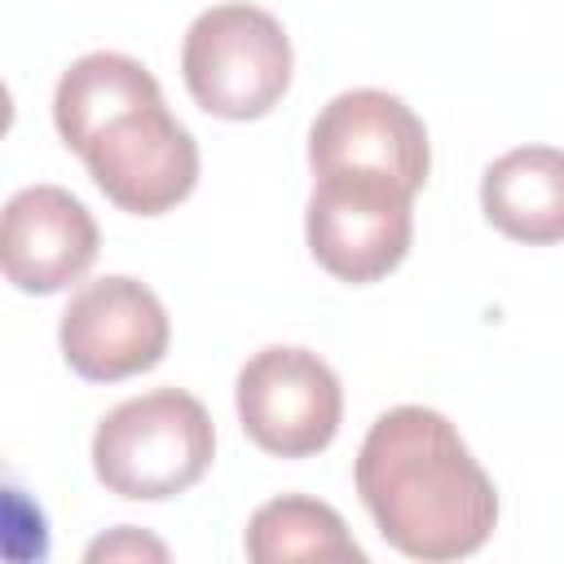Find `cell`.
<instances>
[{"label": "cell", "mask_w": 564, "mask_h": 564, "mask_svg": "<svg viewBox=\"0 0 564 564\" xmlns=\"http://www.w3.org/2000/svg\"><path fill=\"white\" fill-rule=\"evenodd\" d=\"M357 494L388 546L427 564L476 555L498 524L494 480L458 427L427 405H397L370 423Z\"/></svg>", "instance_id": "obj_1"}, {"label": "cell", "mask_w": 564, "mask_h": 564, "mask_svg": "<svg viewBox=\"0 0 564 564\" xmlns=\"http://www.w3.org/2000/svg\"><path fill=\"white\" fill-rule=\"evenodd\" d=\"M62 357L88 383H119L163 361L172 326L159 295L123 273L84 282L62 313Z\"/></svg>", "instance_id": "obj_7"}, {"label": "cell", "mask_w": 564, "mask_h": 564, "mask_svg": "<svg viewBox=\"0 0 564 564\" xmlns=\"http://www.w3.org/2000/svg\"><path fill=\"white\" fill-rule=\"evenodd\" d=\"M97 220L62 185H26L4 203L0 264L18 291L53 295L97 260Z\"/></svg>", "instance_id": "obj_9"}, {"label": "cell", "mask_w": 564, "mask_h": 564, "mask_svg": "<svg viewBox=\"0 0 564 564\" xmlns=\"http://www.w3.org/2000/svg\"><path fill=\"white\" fill-rule=\"evenodd\" d=\"M145 97H163V88L137 57L106 53V48L101 53H84L57 79L53 123H57L62 141L79 154L106 119H115L119 110H128V106H137Z\"/></svg>", "instance_id": "obj_11"}, {"label": "cell", "mask_w": 564, "mask_h": 564, "mask_svg": "<svg viewBox=\"0 0 564 564\" xmlns=\"http://www.w3.org/2000/svg\"><path fill=\"white\" fill-rule=\"evenodd\" d=\"M489 225L516 242L542 247L564 238V150L520 145L494 159L480 176Z\"/></svg>", "instance_id": "obj_10"}, {"label": "cell", "mask_w": 564, "mask_h": 564, "mask_svg": "<svg viewBox=\"0 0 564 564\" xmlns=\"http://www.w3.org/2000/svg\"><path fill=\"white\" fill-rule=\"evenodd\" d=\"M247 555L256 564H286V560H335L361 564L366 551L352 542L344 516L317 498L282 494L247 520Z\"/></svg>", "instance_id": "obj_12"}, {"label": "cell", "mask_w": 564, "mask_h": 564, "mask_svg": "<svg viewBox=\"0 0 564 564\" xmlns=\"http://www.w3.org/2000/svg\"><path fill=\"white\" fill-rule=\"evenodd\" d=\"M181 75L207 115L260 119L291 84V40L269 9L216 4L185 31Z\"/></svg>", "instance_id": "obj_3"}, {"label": "cell", "mask_w": 564, "mask_h": 564, "mask_svg": "<svg viewBox=\"0 0 564 564\" xmlns=\"http://www.w3.org/2000/svg\"><path fill=\"white\" fill-rule=\"evenodd\" d=\"M308 163L326 172H375L410 194L423 189L432 150L423 119L383 88H352L322 106L308 132Z\"/></svg>", "instance_id": "obj_8"}, {"label": "cell", "mask_w": 564, "mask_h": 564, "mask_svg": "<svg viewBox=\"0 0 564 564\" xmlns=\"http://www.w3.org/2000/svg\"><path fill=\"white\" fill-rule=\"evenodd\" d=\"M141 555H150V560H163L167 555V546L163 542H154V538H145V533H137V529H115L110 538H97L93 546H88V560H141Z\"/></svg>", "instance_id": "obj_13"}, {"label": "cell", "mask_w": 564, "mask_h": 564, "mask_svg": "<svg viewBox=\"0 0 564 564\" xmlns=\"http://www.w3.org/2000/svg\"><path fill=\"white\" fill-rule=\"evenodd\" d=\"M238 419L264 454L308 458L335 441L344 392L317 352L273 344L238 370Z\"/></svg>", "instance_id": "obj_6"}, {"label": "cell", "mask_w": 564, "mask_h": 564, "mask_svg": "<svg viewBox=\"0 0 564 564\" xmlns=\"http://www.w3.org/2000/svg\"><path fill=\"white\" fill-rule=\"evenodd\" d=\"M79 159L88 163L101 194L132 216L172 212L198 181V145L163 106V97H145L106 119Z\"/></svg>", "instance_id": "obj_5"}, {"label": "cell", "mask_w": 564, "mask_h": 564, "mask_svg": "<svg viewBox=\"0 0 564 564\" xmlns=\"http://www.w3.org/2000/svg\"><path fill=\"white\" fill-rule=\"evenodd\" d=\"M410 189L375 172H326L308 194V251L339 282L388 278L414 238Z\"/></svg>", "instance_id": "obj_4"}, {"label": "cell", "mask_w": 564, "mask_h": 564, "mask_svg": "<svg viewBox=\"0 0 564 564\" xmlns=\"http://www.w3.org/2000/svg\"><path fill=\"white\" fill-rule=\"evenodd\" d=\"M216 454V432L198 397L159 388L115 405L93 432L97 480L137 502H163L203 480Z\"/></svg>", "instance_id": "obj_2"}]
</instances>
